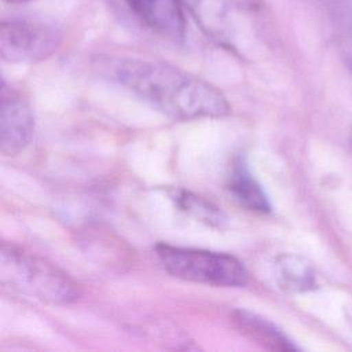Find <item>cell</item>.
<instances>
[{"label": "cell", "mask_w": 352, "mask_h": 352, "mask_svg": "<svg viewBox=\"0 0 352 352\" xmlns=\"http://www.w3.org/2000/svg\"><path fill=\"white\" fill-rule=\"evenodd\" d=\"M106 69L114 81L176 120L219 118L231 110L214 85L165 62L118 58Z\"/></svg>", "instance_id": "obj_1"}, {"label": "cell", "mask_w": 352, "mask_h": 352, "mask_svg": "<svg viewBox=\"0 0 352 352\" xmlns=\"http://www.w3.org/2000/svg\"><path fill=\"white\" fill-rule=\"evenodd\" d=\"M180 1L212 40L232 51L252 48L268 25V8L263 0Z\"/></svg>", "instance_id": "obj_2"}, {"label": "cell", "mask_w": 352, "mask_h": 352, "mask_svg": "<svg viewBox=\"0 0 352 352\" xmlns=\"http://www.w3.org/2000/svg\"><path fill=\"white\" fill-rule=\"evenodd\" d=\"M0 256L4 286L48 304H69L80 297L78 283L52 263L7 243Z\"/></svg>", "instance_id": "obj_3"}, {"label": "cell", "mask_w": 352, "mask_h": 352, "mask_svg": "<svg viewBox=\"0 0 352 352\" xmlns=\"http://www.w3.org/2000/svg\"><path fill=\"white\" fill-rule=\"evenodd\" d=\"M155 256L166 272L183 280L224 287L245 286L249 280L245 265L231 254L158 243Z\"/></svg>", "instance_id": "obj_4"}, {"label": "cell", "mask_w": 352, "mask_h": 352, "mask_svg": "<svg viewBox=\"0 0 352 352\" xmlns=\"http://www.w3.org/2000/svg\"><path fill=\"white\" fill-rule=\"evenodd\" d=\"M62 34L48 22L11 18L0 26V55L12 63L40 62L51 56L59 47Z\"/></svg>", "instance_id": "obj_5"}, {"label": "cell", "mask_w": 352, "mask_h": 352, "mask_svg": "<svg viewBox=\"0 0 352 352\" xmlns=\"http://www.w3.org/2000/svg\"><path fill=\"white\" fill-rule=\"evenodd\" d=\"M34 116L29 102L3 81L0 116V150L4 155L19 154L30 142Z\"/></svg>", "instance_id": "obj_6"}, {"label": "cell", "mask_w": 352, "mask_h": 352, "mask_svg": "<svg viewBox=\"0 0 352 352\" xmlns=\"http://www.w3.org/2000/svg\"><path fill=\"white\" fill-rule=\"evenodd\" d=\"M124 3L157 34L170 40L183 38L184 18L180 0H124Z\"/></svg>", "instance_id": "obj_7"}, {"label": "cell", "mask_w": 352, "mask_h": 352, "mask_svg": "<svg viewBox=\"0 0 352 352\" xmlns=\"http://www.w3.org/2000/svg\"><path fill=\"white\" fill-rule=\"evenodd\" d=\"M232 322L243 336L268 349H297V345H294L293 341L278 326L256 312L248 309H235L232 312Z\"/></svg>", "instance_id": "obj_8"}, {"label": "cell", "mask_w": 352, "mask_h": 352, "mask_svg": "<svg viewBox=\"0 0 352 352\" xmlns=\"http://www.w3.org/2000/svg\"><path fill=\"white\" fill-rule=\"evenodd\" d=\"M228 190L235 201L253 212L267 213L271 210L270 201L260 183L253 177L246 162L239 158L234 162L228 176Z\"/></svg>", "instance_id": "obj_9"}, {"label": "cell", "mask_w": 352, "mask_h": 352, "mask_svg": "<svg viewBox=\"0 0 352 352\" xmlns=\"http://www.w3.org/2000/svg\"><path fill=\"white\" fill-rule=\"evenodd\" d=\"M275 276L279 287L289 293H304L318 285L312 265L304 257L292 253L276 258Z\"/></svg>", "instance_id": "obj_10"}, {"label": "cell", "mask_w": 352, "mask_h": 352, "mask_svg": "<svg viewBox=\"0 0 352 352\" xmlns=\"http://www.w3.org/2000/svg\"><path fill=\"white\" fill-rule=\"evenodd\" d=\"M333 21L341 56L352 77V0H338L334 4Z\"/></svg>", "instance_id": "obj_11"}, {"label": "cell", "mask_w": 352, "mask_h": 352, "mask_svg": "<svg viewBox=\"0 0 352 352\" xmlns=\"http://www.w3.org/2000/svg\"><path fill=\"white\" fill-rule=\"evenodd\" d=\"M175 201L179 208L209 226L221 227L226 221V217L219 208L195 194H191L188 191H179L175 195Z\"/></svg>", "instance_id": "obj_12"}, {"label": "cell", "mask_w": 352, "mask_h": 352, "mask_svg": "<svg viewBox=\"0 0 352 352\" xmlns=\"http://www.w3.org/2000/svg\"><path fill=\"white\" fill-rule=\"evenodd\" d=\"M7 3H11V4H21V3H28L30 0H4Z\"/></svg>", "instance_id": "obj_13"}, {"label": "cell", "mask_w": 352, "mask_h": 352, "mask_svg": "<svg viewBox=\"0 0 352 352\" xmlns=\"http://www.w3.org/2000/svg\"><path fill=\"white\" fill-rule=\"evenodd\" d=\"M351 146H352V132H351Z\"/></svg>", "instance_id": "obj_14"}]
</instances>
